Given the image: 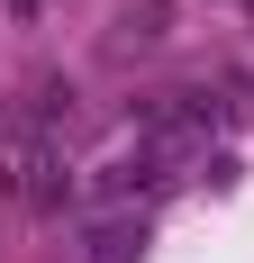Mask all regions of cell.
<instances>
[{
	"label": "cell",
	"mask_w": 254,
	"mask_h": 263,
	"mask_svg": "<svg viewBox=\"0 0 254 263\" xmlns=\"http://www.w3.org/2000/svg\"><path fill=\"white\" fill-rule=\"evenodd\" d=\"M146 254V218H100L91 227V263H136Z\"/></svg>",
	"instance_id": "6da1fadb"
},
{
	"label": "cell",
	"mask_w": 254,
	"mask_h": 263,
	"mask_svg": "<svg viewBox=\"0 0 254 263\" xmlns=\"http://www.w3.org/2000/svg\"><path fill=\"white\" fill-rule=\"evenodd\" d=\"M0 9H9L19 27H37V18H46V0H0Z\"/></svg>",
	"instance_id": "7a4b0ae2"
}]
</instances>
